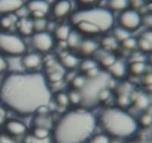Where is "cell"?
<instances>
[{
  "instance_id": "obj_35",
  "label": "cell",
  "mask_w": 152,
  "mask_h": 143,
  "mask_svg": "<svg viewBox=\"0 0 152 143\" xmlns=\"http://www.w3.org/2000/svg\"><path fill=\"white\" fill-rule=\"evenodd\" d=\"M139 127L149 128L152 126V114L148 112H142L141 115L137 119Z\"/></svg>"
},
{
  "instance_id": "obj_45",
  "label": "cell",
  "mask_w": 152,
  "mask_h": 143,
  "mask_svg": "<svg viewBox=\"0 0 152 143\" xmlns=\"http://www.w3.org/2000/svg\"><path fill=\"white\" fill-rule=\"evenodd\" d=\"M143 25L147 27L148 29L152 30V12L143 15Z\"/></svg>"
},
{
  "instance_id": "obj_13",
  "label": "cell",
  "mask_w": 152,
  "mask_h": 143,
  "mask_svg": "<svg viewBox=\"0 0 152 143\" xmlns=\"http://www.w3.org/2000/svg\"><path fill=\"white\" fill-rule=\"evenodd\" d=\"M106 71L110 76L116 80H123L128 73V64L124 61L117 59L115 63L110 67Z\"/></svg>"
},
{
  "instance_id": "obj_11",
  "label": "cell",
  "mask_w": 152,
  "mask_h": 143,
  "mask_svg": "<svg viewBox=\"0 0 152 143\" xmlns=\"http://www.w3.org/2000/svg\"><path fill=\"white\" fill-rule=\"evenodd\" d=\"M21 61L24 71H37L43 64V56L37 51L25 53L21 58Z\"/></svg>"
},
{
  "instance_id": "obj_14",
  "label": "cell",
  "mask_w": 152,
  "mask_h": 143,
  "mask_svg": "<svg viewBox=\"0 0 152 143\" xmlns=\"http://www.w3.org/2000/svg\"><path fill=\"white\" fill-rule=\"evenodd\" d=\"M24 5V0H0V15L15 14Z\"/></svg>"
},
{
  "instance_id": "obj_39",
  "label": "cell",
  "mask_w": 152,
  "mask_h": 143,
  "mask_svg": "<svg viewBox=\"0 0 152 143\" xmlns=\"http://www.w3.org/2000/svg\"><path fill=\"white\" fill-rule=\"evenodd\" d=\"M112 93L113 91L111 90H110L107 87L103 88L99 92L98 95H97V101H98L99 104L107 103L110 99L111 96H112Z\"/></svg>"
},
{
  "instance_id": "obj_46",
  "label": "cell",
  "mask_w": 152,
  "mask_h": 143,
  "mask_svg": "<svg viewBox=\"0 0 152 143\" xmlns=\"http://www.w3.org/2000/svg\"><path fill=\"white\" fill-rule=\"evenodd\" d=\"M5 119V109L3 106H0V124L3 123Z\"/></svg>"
},
{
  "instance_id": "obj_3",
  "label": "cell",
  "mask_w": 152,
  "mask_h": 143,
  "mask_svg": "<svg viewBox=\"0 0 152 143\" xmlns=\"http://www.w3.org/2000/svg\"><path fill=\"white\" fill-rule=\"evenodd\" d=\"M70 24L82 36L94 38L109 32L115 26L114 13L107 7L81 8L69 16Z\"/></svg>"
},
{
  "instance_id": "obj_43",
  "label": "cell",
  "mask_w": 152,
  "mask_h": 143,
  "mask_svg": "<svg viewBox=\"0 0 152 143\" xmlns=\"http://www.w3.org/2000/svg\"><path fill=\"white\" fill-rule=\"evenodd\" d=\"M9 70V64L5 56L0 54V75H2L6 73V71Z\"/></svg>"
},
{
  "instance_id": "obj_8",
  "label": "cell",
  "mask_w": 152,
  "mask_h": 143,
  "mask_svg": "<svg viewBox=\"0 0 152 143\" xmlns=\"http://www.w3.org/2000/svg\"><path fill=\"white\" fill-rule=\"evenodd\" d=\"M31 43L37 52L46 54L51 51L56 45V39L49 31L34 32L31 36Z\"/></svg>"
},
{
  "instance_id": "obj_19",
  "label": "cell",
  "mask_w": 152,
  "mask_h": 143,
  "mask_svg": "<svg viewBox=\"0 0 152 143\" xmlns=\"http://www.w3.org/2000/svg\"><path fill=\"white\" fill-rule=\"evenodd\" d=\"M47 72L45 73V77L49 84H56L64 80V68L60 64L56 66L53 65L51 67L47 69Z\"/></svg>"
},
{
  "instance_id": "obj_15",
  "label": "cell",
  "mask_w": 152,
  "mask_h": 143,
  "mask_svg": "<svg viewBox=\"0 0 152 143\" xmlns=\"http://www.w3.org/2000/svg\"><path fill=\"white\" fill-rule=\"evenodd\" d=\"M59 64L64 70H72L78 69L80 64V57L77 54L71 52H65L59 58Z\"/></svg>"
},
{
  "instance_id": "obj_12",
  "label": "cell",
  "mask_w": 152,
  "mask_h": 143,
  "mask_svg": "<svg viewBox=\"0 0 152 143\" xmlns=\"http://www.w3.org/2000/svg\"><path fill=\"white\" fill-rule=\"evenodd\" d=\"M5 129L8 134L14 137L26 135L28 131L26 125L21 121L15 119H11L5 121Z\"/></svg>"
},
{
  "instance_id": "obj_34",
  "label": "cell",
  "mask_w": 152,
  "mask_h": 143,
  "mask_svg": "<svg viewBox=\"0 0 152 143\" xmlns=\"http://www.w3.org/2000/svg\"><path fill=\"white\" fill-rule=\"evenodd\" d=\"M31 134L38 139H48L50 138L52 131L51 129L40 126H34Z\"/></svg>"
},
{
  "instance_id": "obj_27",
  "label": "cell",
  "mask_w": 152,
  "mask_h": 143,
  "mask_svg": "<svg viewBox=\"0 0 152 143\" xmlns=\"http://www.w3.org/2000/svg\"><path fill=\"white\" fill-rule=\"evenodd\" d=\"M108 9L114 12H122L130 8L129 0H108Z\"/></svg>"
},
{
  "instance_id": "obj_21",
  "label": "cell",
  "mask_w": 152,
  "mask_h": 143,
  "mask_svg": "<svg viewBox=\"0 0 152 143\" xmlns=\"http://www.w3.org/2000/svg\"><path fill=\"white\" fill-rule=\"evenodd\" d=\"M72 27L71 24L63 23V24H57L55 29L53 30V35L56 41L59 42H66L69 35L71 33Z\"/></svg>"
},
{
  "instance_id": "obj_2",
  "label": "cell",
  "mask_w": 152,
  "mask_h": 143,
  "mask_svg": "<svg viewBox=\"0 0 152 143\" xmlns=\"http://www.w3.org/2000/svg\"><path fill=\"white\" fill-rule=\"evenodd\" d=\"M97 126V116L91 110L78 107L68 110L54 123V143H86Z\"/></svg>"
},
{
  "instance_id": "obj_44",
  "label": "cell",
  "mask_w": 152,
  "mask_h": 143,
  "mask_svg": "<svg viewBox=\"0 0 152 143\" xmlns=\"http://www.w3.org/2000/svg\"><path fill=\"white\" fill-rule=\"evenodd\" d=\"M142 77V85L145 86V87H148L152 85V71H147Z\"/></svg>"
},
{
  "instance_id": "obj_42",
  "label": "cell",
  "mask_w": 152,
  "mask_h": 143,
  "mask_svg": "<svg viewBox=\"0 0 152 143\" xmlns=\"http://www.w3.org/2000/svg\"><path fill=\"white\" fill-rule=\"evenodd\" d=\"M0 143H19L15 139L14 136L8 134L7 133H0Z\"/></svg>"
},
{
  "instance_id": "obj_47",
  "label": "cell",
  "mask_w": 152,
  "mask_h": 143,
  "mask_svg": "<svg viewBox=\"0 0 152 143\" xmlns=\"http://www.w3.org/2000/svg\"><path fill=\"white\" fill-rule=\"evenodd\" d=\"M148 65L152 67V53L148 54Z\"/></svg>"
},
{
  "instance_id": "obj_26",
  "label": "cell",
  "mask_w": 152,
  "mask_h": 143,
  "mask_svg": "<svg viewBox=\"0 0 152 143\" xmlns=\"http://www.w3.org/2000/svg\"><path fill=\"white\" fill-rule=\"evenodd\" d=\"M99 44H100V47L110 52L115 51L119 45V42L115 39V38L112 35H105L103 37L100 42H99Z\"/></svg>"
},
{
  "instance_id": "obj_33",
  "label": "cell",
  "mask_w": 152,
  "mask_h": 143,
  "mask_svg": "<svg viewBox=\"0 0 152 143\" xmlns=\"http://www.w3.org/2000/svg\"><path fill=\"white\" fill-rule=\"evenodd\" d=\"M87 77H85V74H83V73H78L69 84H70V86H71V89L81 90L85 87Z\"/></svg>"
},
{
  "instance_id": "obj_40",
  "label": "cell",
  "mask_w": 152,
  "mask_h": 143,
  "mask_svg": "<svg viewBox=\"0 0 152 143\" xmlns=\"http://www.w3.org/2000/svg\"><path fill=\"white\" fill-rule=\"evenodd\" d=\"M24 143H51V139H38L31 133L26 135L24 139Z\"/></svg>"
},
{
  "instance_id": "obj_9",
  "label": "cell",
  "mask_w": 152,
  "mask_h": 143,
  "mask_svg": "<svg viewBox=\"0 0 152 143\" xmlns=\"http://www.w3.org/2000/svg\"><path fill=\"white\" fill-rule=\"evenodd\" d=\"M50 13L57 20L64 19L72 13L71 0H56L50 8Z\"/></svg>"
},
{
  "instance_id": "obj_10",
  "label": "cell",
  "mask_w": 152,
  "mask_h": 143,
  "mask_svg": "<svg viewBox=\"0 0 152 143\" xmlns=\"http://www.w3.org/2000/svg\"><path fill=\"white\" fill-rule=\"evenodd\" d=\"M100 48V44L94 38H83L79 46L76 49V53L80 58H92Z\"/></svg>"
},
{
  "instance_id": "obj_16",
  "label": "cell",
  "mask_w": 152,
  "mask_h": 143,
  "mask_svg": "<svg viewBox=\"0 0 152 143\" xmlns=\"http://www.w3.org/2000/svg\"><path fill=\"white\" fill-rule=\"evenodd\" d=\"M132 105L136 110L144 112L147 110L148 107L150 106L151 99L149 94L142 92H135L132 93Z\"/></svg>"
},
{
  "instance_id": "obj_41",
  "label": "cell",
  "mask_w": 152,
  "mask_h": 143,
  "mask_svg": "<svg viewBox=\"0 0 152 143\" xmlns=\"http://www.w3.org/2000/svg\"><path fill=\"white\" fill-rule=\"evenodd\" d=\"M100 0H76V2L81 8H90L96 6Z\"/></svg>"
},
{
  "instance_id": "obj_25",
  "label": "cell",
  "mask_w": 152,
  "mask_h": 143,
  "mask_svg": "<svg viewBox=\"0 0 152 143\" xmlns=\"http://www.w3.org/2000/svg\"><path fill=\"white\" fill-rule=\"evenodd\" d=\"M18 18L15 14L3 15L0 17V28L2 32H8L9 29L15 25Z\"/></svg>"
},
{
  "instance_id": "obj_28",
  "label": "cell",
  "mask_w": 152,
  "mask_h": 143,
  "mask_svg": "<svg viewBox=\"0 0 152 143\" xmlns=\"http://www.w3.org/2000/svg\"><path fill=\"white\" fill-rule=\"evenodd\" d=\"M82 39H83V36L80 33H78L76 30L72 28L71 33L66 41V46L70 49H74L76 51V49L78 47Z\"/></svg>"
},
{
  "instance_id": "obj_36",
  "label": "cell",
  "mask_w": 152,
  "mask_h": 143,
  "mask_svg": "<svg viewBox=\"0 0 152 143\" xmlns=\"http://www.w3.org/2000/svg\"><path fill=\"white\" fill-rule=\"evenodd\" d=\"M111 138L106 133H99L91 136L86 143H110Z\"/></svg>"
},
{
  "instance_id": "obj_18",
  "label": "cell",
  "mask_w": 152,
  "mask_h": 143,
  "mask_svg": "<svg viewBox=\"0 0 152 143\" xmlns=\"http://www.w3.org/2000/svg\"><path fill=\"white\" fill-rule=\"evenodd\" d=\"M102 50L103 52L100 55L95 54L93 57L97 61L98 66L100 68H104V70H107L110 67L112 66L115 63V61L117 60V58L115 54H113V52L107 51L104 49Z\"/></svg>"
},
{
  "instance_id": "obj_38",
  "label": "cell",
  "mask_w": 152,
  "mask_h": 143,
  "mask_svg": "<svg viewBox=\"0 0 152 143\" xmlns=\"http://www.w3.org/2000/svg\"><path fill=\"white\" fill-rule=\"evenodd\" d=\"M119 45L122 48L129 51H133L137 49V39L134 37L130 36L129 38L126 39L121 43H119Z\"/></svg>"
},
{
  "instance_id": "obj_37",
  "label": "cell",
  "mask_w": 152,
  "mask_h": 143,
  "mask_svg": "<svg viewBox=\"0 0 152 143\" xmlns=\"http://www.w3.org/2000/svg\"><path fill=\"white\" fill-rule=\"evenodd\" d=\"M32 20H33V26L34 32L47 31L49 21L47 20V18H43V19H38Z\"/></svg>"
},
{
  "instance_id": "obj_30",
  "label": "cell",
  "mask_w": 152,
  "mask_h": 143,
  "mask_svg": "<svg viewBox=\"0 0 152 143\" xmlns=\"http://www.w3.org/2000/svg\"><path fill=\"white\" fill-rule=\"evenodd\" d=\"M131 34V32L123 28V27L119 26V25L114 26L113 28L112 29V35L119 42V44L124 40H126V39L129 38L130 36H132Z\"/></svg>"
},
{
  "instance_id": "obj_20",
  "label": "cell",
  "mask_w": 152,
  "mask_h": 143,
  "mask_svg": "<svg viewBox=\"0 0 152 143\" xmlns=\"http://www.w3.org/2000/svg\"><path fill=\"white\" fill-rule=\"evenodd\" d=\"M18 35L21 37H31L34 33L33 26V20L30 17L18 19L16 23Z\"/></svg>"
},
{
  "instance_id": "obj_32",
  "label": "cell",
  "mask_w": 152,
  "mask_h": 143,
  "mask_svg": "<svg viewBox=\"0 0 152 143\" xmlns=\"http://www.w3.org/2000/svg\"><path fill=\"white\" fill-rule=\"evenodd\" d=\"M68 96H69V104L72 105V106L76 107H81V102H82V96H81V91L71 89L70 91L68 92Z\"/></svg>"
},
{
  "instance_id": "obj_1",
  "label": "cell",
  "mask_w": 152,
  "mask_h": 143,
  "mask_svg": "<svg viewBox=\"0 0 152 143\" xmlns=\"http://www.w3.org/2000/svg\"><path fill=\"white\" fill-rule=\"evenodd\" d=\"M45 74L40 72H9L0 80V103L21 116L34 115L52 100Z\"/></svg>"
},
{
  "instance_id": "obj_29",
  "label": "cell",
  "mask_w": 152,
  "mask_h": 143,
  "mask_svg": "<svg viewBox=\"0 0 152 143\" xmlns=\"http://www.w3.org/2000/svg\"><path fill=\"white\" fill-rule=\"evenodd\" d=\"M53 101L58 107H62V108H66L69 104V96L68 93L65 92L63 90H59L56 92L55 95L53 96Z\"/></svg>"
},
{
  "instance_id": "obj_31",
  "label": "cell",
  "mask_w": 152,
  "mask_h": 143,
  "mask_svg": "<svg viewBox=\"0 0 152 143\" xmlns=\"http://www.w3.org/2000/svg\"><path fill=\"white\" fill-rule=\"evenodd\" d=\"M98 66L97 61L94 58H85L80 61L78 69L81 73H85L92 68Z\"/></svg>"
},
{
  "instance_id": "obj_48",
  "label": "cell",
  "mask_w": 152,
  "mask_h": 143,
  "mask_svg": "<svg viewBox=\"0 0 152 143\" xmlns=\"http://www.w3.org/2000/svg\"><path fill=\"white\" fill-rule=\"evenodd\" d=\"M129 143H132V142H129Z\"/></svg>"
},
{
  "instance_id": "obj_7",
  "label": "cell",
  "mask_w": 152,
  "mask_h": 143,
  "mask_svg": "<svg viewBox=\"0 0 152 143\" xmlns=\"http://www.w3.org/2000/svg\"><path fill=\"white\" fill-rule=\"evenodd\" d=\"M118 24L131 33L135 32L143 25V14L138 9L128 8L119 13Z\"/></svg>"
},
{
  "instance_id": "obj_17",
  "label": "cell",
  "mask_w": 152,
  "mask_h": 143,
  "mask_svg": "<svg viewBox=\"0 0 152 143\" xmlns=\"http://www.w3.org/2000/svg\"><path fill=\"white\" fill-rule=\"evenodd\" d=\"M24 5L29 13L38 12L44 13L47 16L50 13L51 8V5L47 0H28Z\"/></svg>"
},
{
  "instance_id": "obj_6",
  "label": "cell",
  "mask_w": 152,
  "mask_h": 143,
  "mask_svg": "<svg viewBox=\"0 0 152 143\" xmlns=\"http://www.w3.org/2000/svg\"><path fill=\"white\" fill-rule=\"evenodd\" d=\"M26 42L18 34L0 32V54L9 58L22 57L27 53Z\"/></svg>"
},
{
  "instance_id": "obj_22",
  "label": "cell",
  "mask_w": 152,
  "mask_h": 143,
  "mask_svg": "<svg viewBox=\"0 0 152 143\" xmlns=\"http://www.w3.org/2000/svg\"><path fill=\"white\" fill-rule=\"evenodd\" d=\"M148 71L145 61H130L128 64V73L133 77H140Z\"/></svg>"
},
{
  "instance_id": "obj_23",
  "label": "cell",
  "mask_w": 152,
  "mask_h": 143,
  "mask_svg": "<svg viewBox=\"0 0 152 143\" xmlns=\"http://www.w3.org/2000/svg\"><path fill=\"white\" fill-rule=\"evenodd\" d=\"M53 119L49 113L47 114H34L33 118V126L45 127L52 129L54 126Z\"/></svg>"
},
{
  "instance_id": "obj_4",
  "label": "cell",
  "mask_w": 152,
  "mask_h": 143,
  "mask_svg": "<svg viewBox=\"0 0 152 143\" xmlns=\"http://www.w3.org/2000/svg\"><path fill=\"white\" fill-rule=\"evenodd\" d=\"M97 126L113 139L132 138L138 131V120L128 110L118 107L104 109L97 117Z\"/></svg>"
},
{
  "instance_id": "obj_5",
  "label": "cell",
  "mask_w": 152,
  "mask_h": 143,
  "mask_svg": "<svg viewBox=\"0 0 152 143\" xmlns=\"http://www.w3.org/2000/svg\"><path fill=\"white\" fill-rule=\"evenodd\" d=\"M110 75L107 71H103L94 78H87L85 87L81 90L82 102L81 107L91 110L99 104L97 95L103 88L107 87Z\"/></svg>"
},
{
  "instance_id": "obj_24",
  "label": "cell",
  "mask_w": 152,
  "mask_h": 143,
  "mask_svg": "<svg viewBox=\"0 0 152 143\" xmlns=\"http://www.w3.org/2000/svg\"><path fill=\"white\" fill-rule=\"evenodd\" d=\"M132 93L117 92L116 96V107L124 109V110H128L129 107H132Z\"/></svg>"
}]
</instances>
